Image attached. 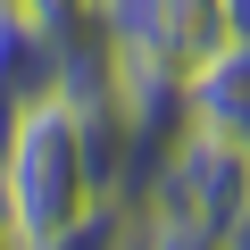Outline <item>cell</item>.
<instances>
[{
  "instance_id": "cell-1",
  "label": "cell",
  "mask_w": 250,
  "mask_h": 250,
  "mask_svg": "<svg viewBox=\"0 0 250 250\" xmlns=\"http://www.w3.org/2000/svg\"><path fill=\"white\" fill-rule=\"evenodd\" d=\"M108 192L92 175V150H83V100L75 92H50L34 100L9 134H0V208L17 217L25 250L59 242L75 217H92Z\"/></svg>"
},
{
  "instance_id": "cell-2",
  "label": "cell",
  "mask_w": 250,
  "mask_h": 250,
  "mask_svg": "<svg viewBox=\"0 0 250 250\" xmlns=\"http://www.w3.org/2000/svg\"><path fill=\"white\" fill-rule=\"evenodd\" d=\"M100 34H108L117 92L159 100V92H184L233 42V9L225 0H100Z\"/></svg>"
},
{
  "instance_id": "cell-3",
  "label": "cell",
  "mask_w": 250,
  "mask_h": 250,
  "mask_svg": "<svg viewBox=\"0 0 250 250\" xmlns=\"http://www.w3.org/2000/svg\"><path fill=\"white\" fill-rule=\"evenodd\" d=\"M125 200H142L159 225H175V233H192V242H217V233L250 208V150H233V142L200 134V125H184L175 150L159 159V175H150L142 192H125Z\"/></svg>"
},
{
  "instance_id": "cell-4",
  "label": "cell",
  "mask_w": 250,
  "mask_h": 250,
  "mask_svg": "<svg viewBox=\"0 0 250 250\" xmlns=\"http://www.w3.org/2000/svg\"><path fill=\"white\" fill-rule=\"evenodd\" d=\"M50 92H67V59H59V42L17 9V0H0V134H9L34 100H50Z\"/></svg>"
},
{
  "instance_id": "cell-5",
  "label": "cell",
  "mask_w": 250,
  "mask_h": 250,
  "mask_svg": "<svg viewBox=\"0 0 250 250\" xmlns=\"http://www.w3.org/2000/svg\"><path fill=\"white\" fill-rule=\"evenodd\" d=\"M184 117L200 125V134L250 150V34H233V42L184 83Z\"/></svg>"
},
{
  "instance_id": "cell-6",
  "label": "cell",
  "mask_w": 250,
  "mask_h": 250,
  "mask_svg": "<svg viewBox=\"0 0 250 250\" xmlns=\"http://www.w3.org/2000/svg\"><path fill=\"white\" fill-rule=\"evenodd\" d=\"M217 250H250V208H242V217H233V225L217 233Z\"/></svg>"
},
{
  "instance_id": "cell-7",
  "label": "cell",
  "mask_w": 250,
  "mask_h": 250,
  "mask_svg": "<svg viewBox=\"0 0 250 250\" xmlns=\"http://www.w3.org/2000/svg\"><path fill=\"white\" fill-rule=\"evenodd\" d=\"M0 250H25V233H17V217L0 208Z\"/></svg>"
}]
</instances>
